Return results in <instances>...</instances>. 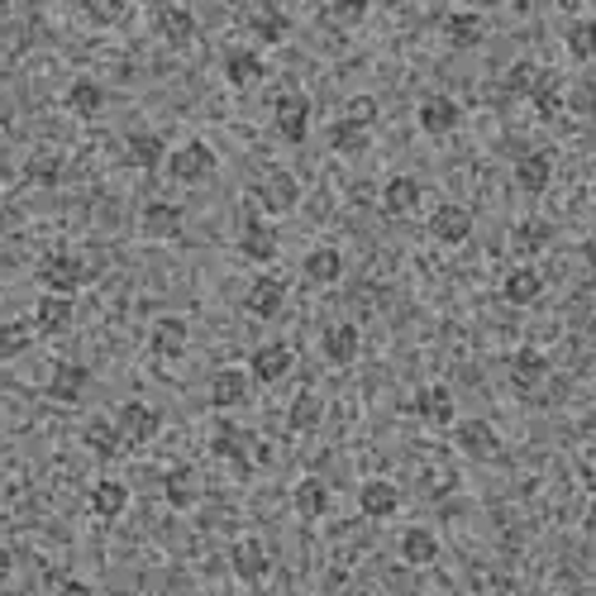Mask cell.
<instances>
[{"mask_svg": "<svg viewBox=\"0 0 596 596\" xmlns=\"http://www.w3.org/2000/svg\"><path fill=\"white\" fill-rule=\"evenodd\" d=\"M239 253H244L249 263L267 267V263H277V253H282V234L272 230L267 220L249 215V220H244V230H239Z\"/></svg>", "mask_w": 596, "mask_h": 596, "instance_id": "14", "label": "cell"}, {"mask_svg": "<svg viewBox=\"0 0 596 596\" xmlns=\"http://www.w3.org/2000/svg\"><path fill=\"white\" fill-rule=\"evenodd\" d=\"M568 58L573 62H592L596 58V20L568 24Z\"/></svg>", "mask_w": 596, "mask_h": 596, "instance_id": "43", "label": "cell"}, {"mask_svg": "<svg viewBox=\"0 0 596 596\" xmlns=\"http://www.w3.org/2000/svg\"><path fill=\"white\" fill-rule=\"evenodd\" d=\"M454 444L463 458L473 463H492L496 454H502V434H496L492 421H482V415H473V421H454Z\"/></svg>", "mask_w": 596, "mask_h": 596, "instance_id": "9", "label": "cell"}, {"mask_svg": "<svg viewBox=\"0 0 596 596\" xmlns=\"http://www.w3.org/2000/svg\"><path fill=\"white\" fill-rule=\"evenodd\" d=\"M253 201L263 205L267 215H292L296 205H301V182L286 168H272L257 176V186H253Z\"/></svg>", "mask_w": 596, "mask_h": 596, "instance_id": "5", "label": "cell"}, {"mask_svg": "<svg viewBox=\"0 0 596 596\" xmlns=\"http://www.w3.org/2000/svg\"><path fill=\"white\" fill-rule=\"evenodd\" d=\"M440 29H444V43L458 48V53H468V48H477L482 39H487V20H482V10H468V6L444 10Z\"/></svg>", "mask_w": 596, "mask_h": 596, "instance_id": "13", "label": "cell"}, {"mask_svg": "<svg viewBox=\"0 0 596 596\" xmlns=\"http://www.w3.org/2000/svg\"><path fill=\"white\" fill-rule=\"evenodd\" d=\"M62 105H68L77 120H95L105 110V87L95 82V77H72V87L62 91Z\"/></svg>", "mask_w": 596, "mask_h": 596, "instance_id": "34", "label": "cell"}, {"mask_svg": "<svg viewBox=\"0 0 596 596\" xmlns=\"http://www.w3.org/2000/svg\"><path fill=\"white\" fill-rule=\"evenodd\" d=\"M24 176L29 182H39V186H58L62 182V158L58 153H34L24 163Z\"/></svg>", "mask_w": 596, "mask_h": 596, "instance_id": "44", "label": "cell"}, {"mask_svg": "<svg viewBox=\"0 0 596 596\" xmlns=\"http://www.w3.org/2000/svg\"><path fill=\"white\" fill-rule=\"evenodd\" d=\"M87 511L95 515V521H120V515L129 511V487L120 477H101V482H91V492H87Z\"/></svg>", "mask_w": 596, "mask_h": 596, "instance_id": "27", "label": "cell"}, {"mask_svg": "<svg viewBox=\"0 0 596 596\" xmlns=\"http://www.w3.org/2000/svg\"><path fill=\"white\" fill-rule=\"evenodd\" d=\"M182 224H186V211L176 201H149L139 215V230H143V239H153V244L182 239Z\"/></svg>", "mask_w": 596, "mask_h": 596, "instance_id": "16", "label": "cell"}, {"mask_svg": "<svg viewBox=\"0 0 596 596\" xmlns=\"http://www.w3.org/2000/svg\"><path fill=\"white\" fill-rule=\"evenodd\" d=\"M292 367H296V348L292 344H282V340H272V344H257L253 348V358H249V377L253 382H286L292 377Z\"/></svg>", "mask_w": 596, "mask_h": 596, "instance_id": "11", "label": "cell"}, {"mask_svg": "<svg viewBox=\"0 0 596 596\" xmlns=\"http://www.w3.org/2000/svg\"><path fill=\"white\" fill-rule=\"evenodd\" d=\"M201 473L191 468V463H176V468H168L163 477V502L172 511H191V506H201Z\"/></svg>", "mask_w": 596, "mask_h": 596, "instance_id": "29", "label": "cell"}, {"mask_svg": "<svg viewBox=\"0 0 596 596\" xmlns=\"http://www.w3.org/2000/svg\"><path fill=\"white\" fill-rule=\"evenodd\" d=\"M253 401V377L249 367H220V373L211 377V406L215 411H239Z\"/></svg>", "mask_w": 596, "mask_h": 596, "instance_id": "19", "label": "cell"}, {"mask_svg": "<svg viewBox=\"0 0 596 596\" xmlns=\"http://www.w3.org/2000/svg\"><path fill=\"white\" fill-rule=\"evenodd\" d=\"M502 296H506V305H535L544 296V272L529 267V263L511 267L502 277Z\"/></svg>", "mask_w": 596, "mask_h": 596, "instance_id": "36", "label": "cell"}, {"mask_svg": "<svg viewBox=\"0 0 596 596\" xmlns=\"http://www.w3.org/2000/svg\"><path fill=\"white\" fill-rule=\"evenodd\" d=\"M168 176L172 182H182V186H201V182H211L215 168H220V158L215 149L205 139H186V143H176V149H168Z\"/></svg>", "mask_w": 596, "mask_h": 596, "instance_id": "2", "label": "cell"}, {"mask_svg": "<svg viewBox=\"0 0 596 596\" xmlns=\"http://www.w3.org/2000/svg\"><path fill=\"white\" fill-rule=\"evenodd\" d=\"M34 348V325L29 320H0V363H14Z\"/></svg>", "mask_w": 596, "mask_h": 596, "instance_id": "41", "label": "cell"}, {"mask_svg": "<svg viewBox=\"0 0 596 596\" xmlns=\"http://www.w3.org/2000/svg\"><path fill=\"white\" fill-rule=\"evenodd\" d=\"M421 196H425V186H421V176H411V172H396V176H386V186H382V215H392V220H406L421 211Z\"/></svg>", "mask_w": 596, "mask_h": 596, "instance_id": "17", "label": "cell"}, {"mask_svg": "<svg viewBox=\"0 0 596 596\" xmlns=\"http://www.w3.org/2000/svg\"><path fill=\"white\" fill-rule=\"evenodd\" d=\"M330 502H334V492H330L325 477H301L292 487V511L301 515V521H325Z\"/></svg>", "mask_w": 596, "mask_h": 596, "instance_id": "31", "label": "cell"}, {"mask_svg": "<svg viewBox=\"0 0 596 596\" xmlns=\"http://www.w3.org/2000/svg\"><path fill=\"white\" fill-rule=\"evenodd\" d=\"M529 105L539 110V120H554L558 110H563V82H558L554 72H539L535 91H529Z\"/></svg>", "mask_w": 596, "mask_h": 596, "instance_id": "42", "label": "cell"}, {"mask_svg": "<svg viewBox=\"0 0 596 596\" xmlns=\"http://www.w3.org/2000/svg\"><path fill=\"white\" fill-rule=\"evenodd\" d=\"M320 353H325L330 367L358 363V353H363V330L353 325V320H334V325H325V334H320Z\"/></svg>", "mask_w": 596, "mask_h": 596, "instance_id": "12", "label": "cell"}, {"mask_svg": "<svg viewBox=\"0 0 596 596\" xmlns=\"http://www.w3.org/2000/svg\"><path fill=\"white\" fill-rule=\"evenodd\" d=\"M411 411L421 415L425 425H434V430H448L458 421V406H454V392H448L444 382H430V386H421V392L411 396Z\"/></svg>", "mask_w": 596, "mask_h": 596, "instance_id": "15", "label": "cell"}, {"mask_svg": "<svg viewBox=\"0 0 596 596\" xmlns=\"http://www.w3.org/2000/svg\"><path fill=\"white\" fill-rule=\"evenodd\" d=\"M539 62H511V72H506V95H525L529 101V91H535L539 82Z\"/></svg>", "mask_w": 596, "mask_h": 596, "instance_id": "45", "label": "cell"}, {"mask_svg": "<svg viewBox=\"0 0 596 596\" xmlns=\"http://www.w3.org/2000/svg\"><path fill=\"white\" fill-rule=\"evenodd\" d=\"M58 596H101V592H95L91 583H82V577H68V583L58 587Z\"/></svg>", "mask_w": 596, "mask_h": 596, "instance_id": "49", "label": "cell"}, {"mask_svg": "<svg viewBox=\"0 0 596 596\" xmlns=\"http://www.w3.org/2000/svg\"><path fill=\"white\" fill-rule=\"evenodd\" d=\"M124 158H129V168H139V172H158L168 163V139L153 134V129H134V134L124 139Z\"/></svg>", "mask_w": 596, "mask_h": 596, "instance_id": "30", "label": "cell"}, {"mask_svg": "<svg viewBox=\"0 0 596 596\" xmlns=\"http://www.w3.org/2000/svg\"><path fill=\"white\" fill-rule=\"evenodd\" d=\"M191 344V325L182 315H158L153 320V330H149V348H153V358H182Z\"/></svg>", "mask_w": 596, "mask_h": 596, "instance_id": "26", "label": "cell"}, {"mask_svg": "<svg viewBox=\"0 0 596 596\" xmlns=\"http://www.w3.org/2000/svg\"><path fill=\"white\" fill-rule=\"evenodd\" d=\"M272 129L282 143H305L311 139V95L305 91H282L272 101Z\"/></svg>", "mask_w": 596, "mask_h": 596, "instance_id": "4", "label": "cell"}, {"mask_svg": "<svg viewBox=\"0 0 596 596\" xmlns=\"http://www.w3.org/2000/svg\"><path fill=\"white\" fill-rule=\"evenodd\" d=\"M244 311H249L253 320H277V315L286 311V282L272 277V272L253 277L249 292H244Z\"/></svg>", "mask_w": 596, "mask_h": 596, "instance_id": "18", "label": "cell"}, {"mask_svg": "<svg viewBox=\"0 0 596 596\" xmlns=\"http://www.w3.org/2000/svg\"><path fill=\"white\" fill-rule=\"evenodd\" d=\"M511 244H515L521 257H535V253H544L554 244V224L549 220H521L515 224V234H511Z\"/></svg>", "mask_w": 596, "mask_h": 596, "instance_id": "40", "label": "cell"}, {"mask_svg": "<svg viewBox=\"0 0 596 596\" xmlns=\"http://www.w3.org/2000/svg\"><path fill=\"white\" fill-rule=\"evenodd\" d=\"M153 29H158V39H168L172 48H186L191 39H196V14H191L186 6H158Z\"/></svg>", "mask_w": 596, "mask_h": 596, "instance_id": "32", "label": "cell"}, {"mask_svg": "<svg viewBox=\"0 0 596 596\" xmlns=\"http://www.w3.org/2000/svg\"><path fill=\"white\" fill-rule=\"evenodd\" d=\"M320 421H325V396L320 392H296L292 406H286V425H292L296 434H311V430H320Z\"/></svg>", "mask_w": 596, "mask_h": 596, "instance_id": "37", "label": "cell"}, {"mask_svg": "<svg viewBox=\"0 0 596 596\" xmlns=\"http://www.w3.org/2000/svg\"><path fill=\"white\" fill-rule=\"evenodd\" d=\"M253 448H257V440L244 425H234V421H220L215 434H211V454L224 458L234 473H244V477L253 473Z\"/></svg>", "mask_w": 596, "mask_h": 596, "instance_id": "8", "label": "cell"}, {"mask_svg": "<svg viewBox=\"0 0 596 596\" xmlns=\"http://www.w3.org/2000/svg\"><path fill=\"white\" fill-rule=\"evenodd\" d=\"M330 149L344 153V158H358V153L373 149V129H363V124H353V120L340 115L330 124Z\"/></svg>", "mask_w": 596, "mask_h": 596, "instance_id": "38", "label": "cell"}, {"mask_svg": "<svg viewBox=\"0 0 596 596\" xmlns=\"http://www.w3.org/2000/svg\"><path fill=\"white\" fill-rule=\"evenodd\" d=\"M358 511L367 515V521H392V515L401 511V487L392 477H367L358 487Z\"/></svg>", "mask_w": 596, "mask_h": 596, "instance_id": "25", "label": "cell"}, {"mask_svg": "<svg viewBox=\"0 0 596 596\" xmlns=\"http://www.w3.org/2000/svg\"><path fill=\"white\" fill-rule=\"evenodd\" d=\"M230 568H234L239 583H263V577L272 573V554H267V544L257 539V535L234 539V549H230Z\"/></svg>", "mask_w": 596, "mask_h": 596, "instance_id": "20", "label": "cell"}, {"mask_svg": "<svg viewBox=\"0 0 596 596\" xmlns=\"http://www.w3.org/2000/svg\"><path fill=\"white\" fill-rule=\"evenodd\" d=\"M549 353H539V348H515L511 353V382H515V392H525V396H535L544 382H549Z\"/></svg>", "mask_w": 596, "mask_h": 596, "instance_id": "24", "label": "cell"}, {"mask_svg": "<svg viewBox=\"0 0 596 596\" xmlns=\"http://www.w3.org/2000/svg\"><path fill=\"white\" fill-rule=\"evenodd\" d=\"M477 230V220L468 205H458V201H444V205H434V215H430V239L434 244H444V249H463L473 239Z\"/></svg>", "mask_w": 596, "mask_h": 596, "instance_id": "6", "label": "cell"}, {"mask_svg": "<svg viewBox=\"0 0 596 596\" xmlns=\"http://www.w3.org/2000/svg\"><path fill=\"white\" fill-rule=\"evenodd\" d=\"M82 444L91 448V458H101V463L120 458V448H124V440H120L115 421H87V430H82Z\"/></svg>", "mask_w": 596, "mask_h": 596, "instance_id": "39", "label": "cell"}, {"mask_svg": "<svg viewBox=\"0 0 596 596\" xmlns=\"http://www.w3.org/2000/svg\"><path fill=\"white\" fill-rule=\"evenodd\" d=\"M72 320H77V301L72 296H39V305H34V334H43V340H58V334H68L72 330Z\"/></svg>", "mask_w": 596, "mask_h": 596, "instance_id": "22", "label": "cell"}, {"mask_svg": "<svg viewBox=\"0 0 596 596\" xmlns=\"http://www.w3.org/2000/svg\"><path fill=\"white\" fill-rule=\"evenodd\" d=\"M330 14L334 20H344V24H353V20H363L367 14V0H340V6H330Z\"/></svg>", "mask_w": 596, "mask_h": 596, "instance_id": "47", "label": "cell"}, {"mask_svg": "<svg viewBox=\"0 0 596 596\" xmlns=\"http://www.w3.org/2000/svg\"><path fill=\"white\" fill-rule=\"evenodd\" d=\"M415 124H421L425 139H448V134H458V124H463V105L454 101V95L434 91L415 105Z\"/></svg>", "mask_w": 596, "mask_h": 596, "instance_id": "7", "label": "cell"}, {"mask_svg": "<svg viewBox=\"0 0 596 596\" xmlns=\"http://www.w3.org/2000/svg\"><path fill=\"white\" fill-rule=\"evenodd\" d=\"M10 577H14V554L6 549V544H0V587H6Z\"/></svg>", "mask_w": 596, "mask_h": 596, "instance_id": "50", "label": "cell"}, {"mask_svg": "<svg viewBox=\"0 0 596 596\" xmlns=\"http://www.w3.org/2000/svg\"><path fill=\"white\" fill-rule=\"evenodd\" d=\"M87 392H91V367L87 363H77V358L53 363V373H48V401H58V406H82Z\"/></svg>", "mask_w": 596, "mask_h": 596, "instance_id": "10", "label": "cell"}, {"mask_svg": "<svg viewBox=\"0 0 596 596\" xmlns=\"http://www.w3.org/2000/svg\"><path fill=\"white\" fill-rule=\"evenodd\" d=\"M344 120L373 129L377 124V101H373V95H348V101H344Z\"/></svg>", "mask_w": 596, "mask_h": 596, "instance_id": "46", "label": "cell"}, {"mask_svg": "<svg viewBox=\"0 0 596 596\" xmlns=\"http://www.w3.org/2000/svg\"><path fill=\"white\" fill-rule=\"evenodd\" d=\"M301 277L311 282V286H334L344 277V253L334 249V244H320L305 253V263H301Z\"/></svg>", "mask_w": 596, "mask_h": 596, "instance_id": "35", "label": "cell"}, {"mask_svg": "<svg viewBox=\"0 0 596 596\" xmlns=\"http://www.w3.org/2000/svg\"><path fill=\"white\" fill-rule=\"evenodd\" d=\"M249 34L257 43H282L286 34H292V14H286L282 6H272V0H263V6L249 10Z\"/></svg>", "mask_w": 596, "mask_h": 596, "instance_id": "33", "label": "cell"}, {"mask_svg": "<svg viewBox=\"0 0 596 596\" xmlns=\"http://www.w3.org/2000/svg\"><path fill=\"white\" fill-rule=\"evenodd\" d=\"M220 72H224V82H230L234 91H253L267 77V62H263L257 48H230L224 62H220Z\"/></svg>", "mask_w": 596, "mask_h": 596, "instance_id": "21", "label": "cell"}, {"mask_svg": "<svg viewBox=\"0 0 596 596\" xmlns=\"http://www.w3.org/2000/svg\"><path fill=\"white\" fill-rule=\"evenodd\" d=\"M396 554H401V563H411V568H430V563H440L444 544H440V535H434L430 525H411L406 535L396 539Z\"/></svg>", "mask_w": 596, "mask_h": 596, "instance_id": "28", "label": "cell"}, {"mask_svg": "<svg viewBox=\"0 0 596 596\" xmlns=\"http://www.w3.org/2000/svg\"><path fill=\"white\" fill-rule=\"evenodd\" d=\"M124 14V6H87V20L91 24H115Z\"/></svg>", "mask_w": 596, "mask_h": 596, "instance_id": "48", "label": "cell"}, {"mask_svg": "<svg viewBox=\"0 0 596 596\" xmlns=\"http://www.w3.org/2000/svg\"><path fill=\"white\" fill-rule=\"evenodd\" d=\"M115 430H120L124 448H143L163 434V411L149 406V401H124L115 411Z\"/></svg>", "mask_w": 596, "mask_h": 596, "instance_id": "3", "label": "cell"}, {"mask_svg": "<svg viewBox=\"0 0 596 596\" xmlns=\"http://www.w3.org/2000/svg\"><path fill=\"white\" fill-rule=\"evenodd\" d=\"M34 277H39V286H43L48 296H77V292H82V286L91 282V267H87L82 253L53 249V253H48L43 263H39Z\"/></svg>", "mask_w": 596, "mask_h": 596, "instance_id": "1", "label": "cell"}, {"mask_svg": "<svg viewBox=\"0 0 596 596\" xmlns=\"http://www.w3.org/2000/svg\"><path fill=\"white\" fill-rule=\"evenodd\" d=\"M554 182V153L549 149H529L515 158V186L525 191V196H544Z\"/></svg>", "mask_w": 596, "mask_h": 596, "instance_id": "23", "label": "cell"}]
</instances>
